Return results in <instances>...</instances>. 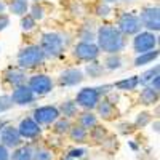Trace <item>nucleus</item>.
<instances>
[{"label":"nucleus","mask_w":160,"mask_h":160,"mask_svg":"<svg viewBox=\"0 0 160 160\" xmlns=\"http://www.w3.org/2000/svg\"><path fill=\"white\" fill-rule=\"evenodd\" d=\"M32 157H34V149L31 146H19L13 151L10 160H32Z\"/></svg>","instance_id":"412c9836"},{"label":"nucleus","mask_w":160,"mask_h":160,"mask_svg":"<svg viewBox=\"0 0 160 160\" xmlns=\"http://www.w3.org/2000/svg\"><path fill=\"white\" fill-rule=\"evenodd\" d=\"M5 10H7V3L3 2V0H0V15H3Z\"/></svg>","instance_id":"a19ab883"},{"label":"nucleus","mask_w":160,"mask_h":160,"mask_svg":"<svg viewBox=\"0 0 160 160\" xmlns=\"http://www.w3.org/2000/svg\"><path fill=\"white\" fill-rule=\"evenodd\" d=\"M112 88H114V85H102V87H98L96 91H98V95L102 98V96H108L109 93L112 91Z\"/></svg>","instance_id":"e433bc0d"},{"label":"nucleus","mask_w":160,"mask_h":160,"mask_svg":"<svg viewBox=\"0 0 160 160\" xmlns=\"http://www.w3.org/2000/svg\"><path fill=\"white\" fill-rule=\"evenodd\" d=\"M10 108H13V101L8 95H2L0 96V112H5Z\"/></svg>","instance_id":"c9c22d12"},{"label":"nucleus","mask_w":160,"mask_h":160,"mask_svg":"<svg viewBox=\"0 0 160 160\" xmlns=\"http://www.w3.org/2000/svg\"><path fill=\"white\" fill-rule=\"evenodd\" d=\"M152 130H154V131H158V120H157V122L152 125Z\"/></svg>","instance_id":"37998d69"},{"label":"nucleus","mask_w":160,"mask_h":160,"mask_svg":"<svg viewBox=\"0 0 160 160\" xmlns=\"http://www.w3.org/2000/svg\"><path fill=\"white\" fill-rule=\"evenodd\" d=\"M77 125H80L85 130H91L98 125V117L91 111H83L82 114H78V123Z\"/></svg>","instance_id":"a211bd4d"},{"label":"nucleus","mask_w":160,"mask_h":160,"mask_svg":"<svg viewBox=\"0 0 160 160\" xmlns=\"http://www.w3.org/2000/svg\"><path fill=\"white\" fill-rule=\"evenodd\" d=\"M21 28H22V31L29 32L35 28V21L29 15H24V16H21Z\"/></svg>","instance_id":"473e14b6"},{"label":"nucleus","mask_w":160,"mask_h":160,"mask_svg":"<svg viewBox=\"0 0 160 160\" xmlns=\"http://www.w3.org/2000/svg\"><path fill=\"white\" fill-rule=\"evenodd\" d=\"M99 48L98 45L93 42V43H87V42H78L74 47V56L80 61H85V62H91V61H96L99 56Z\"/></svg>","instance_id":"9d476101"},{"label":"nucleus","mask_w":160,"mask_h":160,"mask_svg":"<svg viewBox=\"0 0 160 160\" xmlns=\"http://www.w3.org/2000/svg\"><path fill=\"white\" fill-rule=\"evenodd\" d=\"M7 8L16 16H24L29 11V2H22V0H11Z\"/></svg>","instance_id":"4be33fe9"},{"label":"nucleus","mask_w":160,"mask_h":160,"mask_svg":"<svg viewBox=\"0 0 160 160\" xmlns=\"http://www.w3.org/2000/svg\"><path fill=\"white\" fill-rule=\"evenodd\" d=\"M10 26V18H8V15H0V32L2 31H5L7 28Z\"/></svg>","instance_id":"4c0bfd02"},{"label":"nucleus","mask_w":160,"mask_h":160,"mask_svg":"<svg viewBox=\"0 0 160 160\" xmlns=\"http://www.w3.org/2000/svg\"><path fill=\"white\" fill-rule=\"evenodd\" d=\"M90 136H91V139H93V141H96V142L102 144L106 139H108V131H106V128H104V127L96 125L95 128H91Z\"/></svg>","instance_id":"c85d7f7f"},{"label":"nucleus","mask_w":160,"mask_h":160,"mask_svg":"<svg viewBox=\"0 0 160 160\" xmlns=\"http://www.w3.org/2000/svg\"><path fill=\"white\" fill-rule=\"evenodd\" d=\"M149 120H151V114L149 112H141L136 118V122H135V127L136 128H142L149 123Z\"/></svg>","instance_id":"72a5a7b5"},{"label":"nucleus","mask_w":160,"mask_h":160,"mask_svg":"<svg viewBox=\"0 0 160 160\" xmlns=\"http://www.w3.org/2000/svg\"><path fill=\"white\" fill-rule=\"evenodd\" d=\"M95 109H96L98 115H99L101 118H104V120H112V118L117 117L115 106H114V102H112L111 99H108V98H101Z\"/></svg>","instance_id":"dca6fc26"},{"label":"nucleus","mask_w":160,"mask_h":160,"mask_svg":"<svg viewBox=\"0 0 160 160\" xmlns=\"http://www.w3.org/2000/svg\"><path fill=\"white\" fill-rule=\"evenodd\" d=\"M69 136L75 142H85L87 138H88V130H85V128H82L80 125L75 123L69 128Z\"/></svg>","instance_id":"5701e85b"},{"label":"nucleus","mask_w":160,"mask_h":160,"mask_svg":"<svg viewBox=\"0 0 160 160\" xmlns=\"http://www.w3.org/2000/svg\"><path fill=\"white\" fill-rule=\"evenodd\" d=\"M83 72L80 69H75V68H71V69H66L59 74L58 77V83L61 87H75L78 83L83 82Z\"/></svg>","instance_id":"ddd939ff"},{"label":"nucleus","mask_w":160,"mask_h":160,"mask_svg":"<svg viewBox=\"0 0 160 160\" xmlns=\"http://www.w3.org/2000/svg\"><path fill=\"white\" fill-rule=\"evenodd\" d=\"M117 29L127 37V35H136V34H139L141 29H142V26L139 22L138 15L130 13V11H125V13L120 15V18L117 21Z\"/></svg>","instance_id":"20e7f679"},{"label":"nucleus","mask_w":160,"mask_h":160,"mask_svg":"<svg viewBox=\"0 0 160 160\" xmlns=\"http://www.w3.org/2000/svg\"><path fill=\"white\" fill-rule=\"evenodd\" d=\"M55 158V155H53V152L47 148H38L34 151V157L32 160H53Z\"/></svg>","instance_id":"2f4dec72"},{"label":"nucleus","mask_w":160,"mask_h":160,"mask_svg":"<svg viewBox=\"0 0 160 160\" xmlns=\"http://www.w3.org/2000/svg\"><path fill=\"white\" fill-rule=\"evenodd\" d=\"M85 72H87L91 78H98V77H101L102 72H104V66H102L101 62H98V61H91V62L87 64Z\"/></svg>","instance_id":"bb28decb"},{"label":"nucleus","mask_w":160,"mask_h":160,"mask_svg":"<svg viewBox=\"0 0 160 160\" xmlns=\"http://www.w3.org/2000/svg\"><path fill=\"white\" fill-rule=\"evenodd\" d=\"M10 98H11L13 104H16V106H28V104L34 102L35 95L31 91V88L28 85H21V87L13 88V93Z\"/></svg>","instance_id":"4468645a"},{"label":"nucleus","mask_w":160,"mask_h":160,"mask_svg":"<svg viewBox=\"0 0 160 160\" xmlns=\"http://www.w3.org/2000/svg\"><path fill=\"white\" fill-rule=\"evenodd\" d=\"M72 127L71 120L64 118V117H59L55 123H53V131L56 133V135H66V133H69V128Z\"/></svg>","instance_id":"a878e982"},{"label":"nucleus","mask_w":160,"mask_h":160,"mask_svg":"<svg viewBox=\"0 0 160 160\" xmlns=\"http://www.w3.org/2000/svg\"><path fill=\"white\" fill-rule=\"evenodd\" d=\"M139 85V77L138 75H133V77H128V78H123V80H118V82L114 83V88L120 90V91H133L136 90Z\"/></svg>","instance_id":"6ab92c4d"},{"label":"nucleus","mask_w":160,"mask_h":160,"mask_svg":"<svg viewBox=\"0 0 160 160\" xmlns=\"http://www.w3.org/2000/svg\"><path fill=\"white\" fill-rule=\"evenodd\" d=\"M45 59L47 58L38 45H28L21 48V51L18 53V68L22 71L35 69L38 66H42Z\"/></svg>","instance_id":"f03ea898"},{"label":"nucleus","mask_w":160,"mask_h":160,"mask_svg":"<svg viewBox=\"0 0 160 160\" xmlns=\"http://www.w3.org/2000/svg\"><path fill=\"white\" fill-rule=\"evenodd\" d=\"M96 45L106 55H118L125 48L127 40L115 26H101L96 31Z\"/></svg>","instance_id":"f257e3e1"},{"label":"nucleus","mask_w":160,"mask_h":160,"mask_svg":"<svg viewBox=\"0 0 160 160\" xmlns=\"http://www.w3.org/2000/svg\"><path fill=\"white\" fill-rule=\"evenodd\" d=\"M102 3H106V5H111V3H115V2H118V0H101Z\"/></svg>","instance_id":"79ce46f5"},{"label":"nucleus","mask_w":160,"mask_h":160,"mask_svg":"<svg viewBox=\"0 0 160 160\" xmlns=\"http://www.w3.org/2000/svg\"><path fill=\"white\" fill-rule=\"evenodd\" d=\"M38 47L42 48L45 58H58L64 53L66 42H64V37L59 32H47L42 35V40H40Z\"/></svg>","instance_id":"7ed1b4c3"},{"label":"nucleus","mask_w":160,"mask_h":160,"mask_svg":"<svg viewBox=\"0 0 160 160\" xmlns=\"http://www.w3.org/2000/svg\"><path fill=\"white\" fill-rule=\"evenodd\" d=\"M157 58H158V51H157V50H152V51H148V53H141V55H138L136 59H135V66L151 64V62H154Z\"/></svg>","instance_id":"b1692460"},{"label":"nucleus","mask_w":160,"mask_h":160,"mask_svg":"<svg viewBox=\"0 0 160 160\" xmlns=\"http://www.w3.org/2000/svg\"><path fill=\"white\" fill-rule=\"evenodd\" d=\"M26 72L19 68H8L3 74V80L5 83H8L10 87L16 88V87H21V85H26Z\"/></svg>","instance_id":"2eb2a0df"},{"label":"nucleus","mask_w":160,"mask_h":160,"mask_svg":"<svg viewBox=\"0 0 160 160\" xmlns=\"http://www.w3.org/2000/svg\"><path fill=\"white\" fill-rule=\"evenodd\" d=\"M0 144H3L7 149H13V151L19 148V146H22V138L19 136L18 128L11 127V125L5 127L2 133H0Z\"/></svg>","instance_id":"f8f14e48"},{"label":"nucleus","mask_w":160,"mask_h":160,"mask_svg":"<svg viewBox=\"0 0 160 160\" xmlns=\"http://www.w3.org/2000/svg\"><path fill=\"white\" fill-rule=\"evenodd\" d=\"M58 111H59V115H61V117L71 120L72 117H77V115H78V106L75 104V101L68 99V101L61 102V106L58 108Z\"/></svg>","instance_id":"f3484780"},{"label":"nucleus","mask_w":160,"mask_h":160,"mask_svg":"<svg viewBox=\"0 0 160 160\" xmlns=\"http://www.w3.org/2000/svg\"><path fill=\"white\" fill-rule=\"evenodd\" d=\"M28 15L37 22V21H40V19H43V16H45V8L40 5V3H34V5L29 8Z\"/></svg>","instance_id":"7c9ffc66"},{"label":"nucleus","mask_w":160,"mask_h":160,"mask_svg":"<svg viewBox=\"0 0 160 160\" xmlns=\"http://www.w3.org/2000/svg\"><path fill=\"white\" fill-rule=\"evenodd\" d=\"M22 2H29V0H22Z\"/></svg>","instance_id":"49530a36"},{"label":"nucleus","mask_w":160,"mask_h":160,"mask_svg":"<svg viewBox=\"0 0 160 160\" xmlns=\"http://www.w3.org/2000/svg\"><path fill=\"white\" fill-rule=\"evenodd\" d=\"M85 152H87L85 149H72V151H69L68 157H69V158H75V157L78 158V157H82Z\"/></svg>","instance_id":"58836bf2"},{"label":"nucleus","mask_w":160,"mask_h":160,"mask_svg":"<svg viewBox=\"0 0 160 160\" xmlns=\"http://www.w3.org/2000/svg\"><path fill=\"white\" fill-rule=\"evenodd\" d=\"M122 2H133V0H122Z\"/></svg>","instance_id":"c03bdc74"},{"label":"nucleus","mask_w":160,"mask_h":160,"mask_svg":"<svg viewBox=\"0 0 160 160\" xmlns=\"http://www.w3.org/2000/svg\"><path fill=\"white\" fill-rule=\"evenodd\" d=\"M28 87L31 88V91L35 96H43V95H48L53 90L55 82H53L51 77H48L47 74H34L28 80Z\"/></svg>","instance_id":"39448f33"},{"label":"nucleus","mask_w":160,"mask_h":160,"mask_svg":"<svg viewBox=\"0 0 160 160\" xmlns=\"http://www.w3.org/2000/svg\"><path fill=\"white\" fill-rule=\"evenodd\" d=\"M122 56H120V53L118 55H108L104 59V69H109V71H115V69H120L122 68Z\"/></svg>","instance_id":"393cba45"},{"label":"nucleus","mask_w":160,"mask_h":160,"mask_svg":"<svg viewBox=\"0 0 160 160\" xmlns=\"http://www.w3.org/2000/svg\"><path fill=\"white\" fill-rule=\"evenodd\" d=\"M34 2H35V3H38V2H40V0H34Z\"/></svg>","instance_id":"a18cd8bd"},{"label":"nucleus","mask_w":160,"mask_h":160,"mask_svg":"<svg viewBox=\"0 0 160 160\" xmlns=\"http://www.w3.org/2000/svg\"><path fill=\"white\" fill-rule=\"evenodd\" d=\"M158 101V91L152 90L151 87H144L141 90V95H139V102L144 106H151L155 104Z\"/></svg>","instance_id":"aec40b11"},{"label":"nucleus","mask_w":160,"mask_h":160,"mask_svg":"<svg viewBox=\"0 0 160 160\" xmlns=\"http://www.w3.org/2000/svg\"><path fill=\"white\" fill-rule=\"evenodd\" d=\"M155 47H157V35L154 32L141 31L139 34L135 35V38H133V50H135L138 55L152 51V50H155Z\"/></svg>","instance_id":"6e6552de"},{"label":"nucleus","mask_w":160,"mask_h":160,"mask_svg":"<svg viewBox=\"0 0 160 160\" xmlns=\"http://www.w3.org/2000/svg\"><path fill=\"white\" fill-rule=\"evenodd\" d=\"M0 160H10V149H7L3 144H0Z\"/></svg>","instance_id":"ea45409f"},{"label":"nucleus","mask_w":160,"mask_h":160,"mask_svg":"<svg viewBox=\"0 0 160 160\" xmlns=\"http://www.w3.org/2000/svg\"><path fill=\"white\" fill-rule=\"evenodd\" d=\"M158 71H160V68L155 64L154 68L148 69V71H146L142 75H138V77H139V83H142L144 87H148V85L152 82V80H154L155 77H158Z\"/></svg>","instance_id":"cd10ccee"},{"label":"nucleus","mask_w":160,"mask_h":160,"mask_svg":"<svg viewBox=\"0 0 160 160\" xmlns=\"http://www.w3.org/2000/svg\"><path fill=\"white\" fill-rule=\"evenodd\" d=\"M59 111L56 106H40L32 114V118L42 127V125H53L59 118Z\"/></svg>","instance_id":"1a4fd4ad"},{"label":"nucleus","mask_w":160,"mask_h":160,"mask_svg":"<svg viewBox=\"0 0 160 160\" xmlns=\"http://www.w3.org/2000/svg\"><path fill=\"white\" fill-rule=\"evenodd\" d=\"M78 38L80 42H87V43H93L96 40V32L90 29V26H83L82 31L78 32Z\"/></svg>","instance_id":"c756f323"},{"label":"nucleus","mask_w":160,"mask_h":160,"mask_svg":"<svg viewBox=\"0 0 160 160\" xmlns=\"http://www.w3.org/2000/svg\"><path fill=\"white\" fill-rule=\"evenodd\" d=\"M16 128H18V133L22 139H35V138L40 136V133H42V127H40L32 117L22 118Z\"/></svg>","instance_id":"9b49d317"},{"label":"nucleus","mask_w":160,"mask_h":160,"mask_svg":"<svg viewBox=\"0 0 160 160\" xmlns=\"http://www.w3.org/2000/svg\"><path fill=\"white\" fill-rule=\"evenodd\" d=\"M139 22L142 28L148 29V32H158L160 29V13H158V7H144L139 13Z\"/></svg>","instance_id":"423d86ee"},{"label":"nucleus","mask_w":160,"mask_h":160,"mask_svg":"<svg viewBox=\"0 0 160 160\" xmlns=\"http://www.w3.org/2000/svg\"><path fill=\"white\" fill-rule=\"evenodd\" d=\"M95 13H96V16H99V18H106V16H109V13H111V7L101 2V3L96 5Z\"/></svg>","instance_id":"f704fd0d"},{"label":"nucleus","mask_w":160,"mask_h":160,"mask_svg":"<svg viewBox=\"0 0 160 160\" xmlns=\"http://www.w3.org/2000/svg\"><path fill=\"white\" fill-rule=\"evenodd\" d=\"M101 96L98 95L96 88H90V87H85L82 88L77 96H75V104L78 108H82L83 111H93L96 108V104L99 102Z\"/></svg>","instance_id":"0eeeda50"}]
</instances>
